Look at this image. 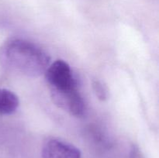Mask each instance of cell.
<instances>
[{"mask_svg": "<svg viewBox=\"0 0 159 158\" xmlns=\"http://www.w3.org/2000/svg\"><path fill=\"white\" fill-rule=\"evenodd\" d=\"M51 64L49 54L36 43L12 38L0 47V65L6 70L30 77L43 74Z\"/></svg>", "mask_w": 159, "mask_h": 158, "instance_id": "obj_1", "label": "cell"}, {"mask_svg": "<svg viewBox=\"0 0 159 158\" xmlns=\"http://www.w3.org/2000/svg\"><path fill=\"white\" fill-rule=\"evenodd\" d=\"M45 75L50 90L65 91L78 88V82L70 65L63 60H57L50 64Z\"/></svg>", "mask_w": 159, "mask_h": 158, "instance_id": "obj_2", "label": "cell"}, {"mask_svg": "<svg viewBox=\"0 0 159 158\" xmlns=\"http://www.w3.org/2000/svg\"><path fill=\"white\" fill-rule=\"evenodd\" d=\"M51 96L53 102L58 108L71 116L82 118L85 116L86 104L78 88L65 91L51 90Z\"/></svg>", "mask_w": 159, "mask_h": 158, "instance_id": "obj_3", "label": "cell"}, {"mask_svg": "<svg viewBox=\"0 0 159 158\" xmlns=\"http://www.w3.org/2000/svg\"><path fill=\"white\" fill-rule=\"evenodd\" d=\"M42 158H82V155L72 144L58 138H50L42 147Z\"/></svg>", "mask_w": 159, "mask_h": 158, "instance_id": "obj_4", "label": "cell"}, {"mask_svg": "<svg viewBox=\"0 0 159 158\" xmlns=\"http://www.w3.org/2000/svg\"><path fill=\"white\" fill-rule=\"evenodd\" d=\"M19 105V98L13 91L6 88H0V114H12L16 111Z\"/></svg>", "mask_w": 159, "mask_h": 158, "instance_id": "obj_5", "label": "cell"}, {"mask_svg": "<svg viewBox=\"0 0 159 158\" xmlns=\"http://www.w3.org/2000/svg\"><path fill=\"white\" fill-rule=\"evenodd\" d=\"M93 92L95 93L96 97L101 101H106L109 98V90L107 85L101 81L93 80L92 82Z\"/></svg>", "mask_w": 159, "mask_h": 158, "instance_id": "obj_6", "label": "cell"}, {"mask_svg": "<svg viewBox=\"0 0 159 158\" xmlns=\"http://www.w3.org/2000/svg\"><path fill=\"white\" fill-rule=\"evenodd\" d=\"M130 158H144L141 152L140 151L139 148L136 146H134L130 150Z\"/></svg>", "mask_w": 159, "mask_h": 158, "instance_id": "obj_7", "label": "cell"}]
</instances>
